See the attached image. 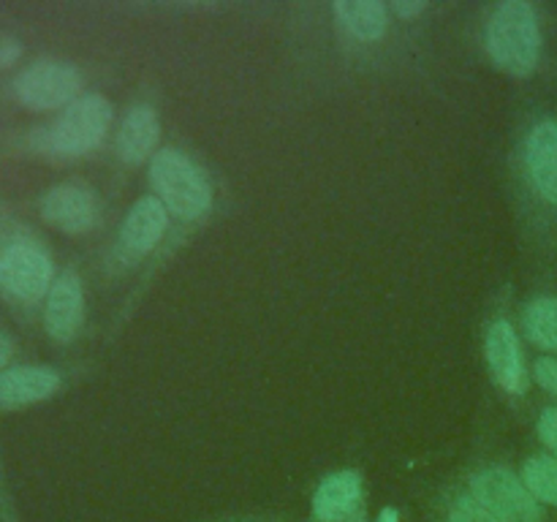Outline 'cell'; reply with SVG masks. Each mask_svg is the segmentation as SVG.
I'll return each instance as SVG.
<instances>
[{
	"instance_id": "1",
	"label": "cell",
	"mask_w": 557,
	"mask_h": 522,
	"mask_svg": "<svg viewBox=\"0 0 557 522\" xmlns=\"http://www.w3.org/2000/svg\"><path fill=\"white\" fill-rule=\"evenodd\" d=\"M487 52L498 69L511 76H528L542 58V27L536 9L525 0H506L487 22Z\"/></svg>"
},
{
	"instance_id": "2",
	"label": "cell",
	"mask_w": 557,
	"mask_h": 522,
	"mask_svg": "<svg viewBox=\"0 0 557 522\" xmlns=\"http://www.w3.org/2000/svg\"><path fill=\"white\" fill-rule=\"evenodd\" d=\"M109 120H112V103L103 96H79L74 103L63 109L49 128L38 134V147L52 156H85L96 150L107 136Z\"/></svg>"
},
{
	"instance_id": "3",
	"label": "cell",
	"mask_w": 557,
	"mask_h": 522,
	"mask_svg": "<svg viewBox=\"0 0 557 522\" xmlns=\"http://www.w3.org/2000/svg\"><path fill=\"white\" fill-rule=\"evenodd\" d=\"M150 179L163 204L180 217H199L210 210V183L180 150H161L150 161Z\"/></svg>"
},
{
	"instance_id": "4",
	"label": "cell",
	"mask_w": 557,
	"mask_h": 522,
	"mask_svg": "<svg viewBox=\"0 0 557 522\" xmlns=\"http://www.w3.org/2000/svg\"><path fill=\"white\" fill-rule=\"evenodd\" d=\"M52 283V261L33 239L16 237L0 245V291L33 302Z\"/></svg>"
},
{
	"instance_id": "5",
	"label": "cell",
	"mask_w": 557,
	"mask_h": 522,
	"mask_svg": "<svg viewBox=\"0 0 557 522\" xmlns=\"http://www.w3.org/2000/svg\"><path fill=\"white\" fill-rule=\"evenodd\" d=\"M473 498L498 522H542V504L528 493L525 482L506 468H487L471 482Z\"/></svg>"
},
{
	"instance_id": "6",
	"label": "cell",
	"mask_w": 557,
	"mask_h": 522,
	"mask_svg": "<svg viewBox=\"0 0 557 522\" xmlns=\"http://www.w3.org/2000/svg\"><path fill=\"white\" fill-rule=\"evenodd\" d=\"M82 76L79 71L63 60H38L27 65L14 79V92L25 107L36 112H49V109L69 107L76 101Z\"/></svg>"
},
{
	"instance_id": "7",
	"label": "cell",
	"mask_w": 557,
	"mask_h": 522,
	"mask_svg": "<svg viewBox=\"0 0 557 522\" xmlns=\"http://www.w3.org/2000/svg\"><path fill=\"white\" fill-rule=\"evenodd\" d=\"M525 174L533 194L557 210V120L544 117L531 125L522 147Z\"/></svg>"
},
{
	"instance_id": "8",
	"label": "cell",
	"mask_w": 557,
	"mask_h": 522,
	"mask_svg": "<svg viewBox=\"0 0 557 522\" xmlns=\"http://www.w3.org/2000/svg\"><path fill=\"white\" fill-rule=\"evenodd\" d=\"M41 215L49 226L60 228V232H87L96 223V199L82 185H54L41 199Z\"/></svg>"
},
{
	"instance_id": "9",
	"label": "cell",
	"mask_w": 557,
	"mask_h": 522,
	"mask_svg": "<svg viewBox=\"0 0 557 522\" xmlns=\"http://www.w3.org/2000/svg\"><path fill=\"white\" fill-rule=\"evenodd\" d=\"M487 362L493 370V378L511 395H522L528 386L525 359L520 351V337L515 326L506 319L495 321L487 332Z\"/></svg>"
},
{
	"instance_id": "10",
	"label": "cell",
	"mask_w": 557,
	"mask_h": 522,
	"mask_svg": "<svg viewBox=\"0 0 557 522\" xmlns=\"http://www.w3.org/2000/svg\"><path fill=\"white\" fill-rule=\"evenodd\" d=\"M166 204L156 199V196H145V199H139L131 207L128 217L120 226V248L131 259L150 253L158 245V239L163 237V232H166Z\"/></svg>"
},
{
	"instance_id": "11",
	"label": "cell",
	"mask_w": 557,
	"mask_h": 522,
	"mask_svg": "<svg viewBox=\"0 0 557 522\" xmlns=\"http://www.w3.org/2000/svg\"><path fill=\"white\" fill-rule=\"evenodd\" d=\"M82 313H85V297H82V283L74 272H63L52 283L44 308V324L54 340H71L79 332Z\"/></svg>"
},
{
	"instance_id": "12",
	"label": "cell",
	"mask_w": 557,
	"mask_h": 522,
	"mask_svg": "<svg viewBox=\"0 0 557 522\" xmlns=\"http://www.w3.org/2000/svg\"><path fill=\"white\" fill-rule=\"evenodd\" d=\"M60 375L52 368L22 364L0 373V408H22L47 400L58 391Z\"/></svg>"
},
{
	"instance_id": "13",
	"label": "cell",
	"mask_w": 557,
	"mask_h": 522,
	"mask_svg": "<svg viewBox=\"0 0 557 522\" xmlns=\"http://www.w3.org/2000/svg\"><path fill=\"white\" fill-rule=\"evenodd\" d=\"M359 495H362V482H359L357 473H335V476H330L319 489H315V517L324 522L346 520V517H351L354 509L359 506Z\"/></svg>"
},
{
	"instance_id": "14",
	"label": "cell",
	"mask_w": 557,
	"mask_h": 522,
	"mask_svg": "<svg viewBox=\"0 0 557 522\" xmlns=\"http://www.w3.org/2000/svg\"><path fill=\"white\" fill-rule=\"evenodd\" d=\"M158 134V117L150 107H134L128 112V117L123 120V128L117 134V152L123 161L139 163L145 161L147 156L156 147Z\"/></svg>"
},
{
	"instance_id": "15",
	"label": "cell",
	"mask_w": 557,
	"mask_h": 522,
	"mask_svg": "<svg viewBox=\"0 0 557 522\" xmlns=\"http://www.w3.org/2000/svg\"><path fill=\"white\" fill-rule=\"evenodd\" d=\"M335 14L362 41H375L386 30V9L375 0H337Z\"/></svg>"
},
{
	"instance_id": "16",
	"label": "cell",
	"mask_w": 557,
	"mask_h": 522,
	"mask_svg": "<svg viewBox=\"0 0 557 522\" xmlns=\"http://www.w3.org/2000/svg\"><path fill=\"white\" fill-rule=\"evenodd\" d=\"M522 326L531 343H536L544 351L557 353V294H542L531 299L522 313Z\"/></svg>"
},
{
	"instance_id": "17",
	"label": "cell",
	"mask_w": 557,
	"mask_h": 522,
	"mask_svg": "<svg viewBox=\"0 0 557 522\" xmlns=\"http://www.w3.org/2000/svg\"><path fill=\"white\" fill-rule=\"evenodd\" d=\"M522 482L542 506H557V457L533 455L522 465Z\"/></svg>"
},
{
	"instance_id": "18",
	"label": "cell",
	"mask_w": 557,
	"mask_h": 522,
	"mask_svg": "<svg viewBox=\"0 0 557 522\" xmlns=\"http://www.w3.org/2000/svg\"><path fill=\"white\" fill-rule=\"evenodd\" d=\"M449 522H498L476 498H462L460 504L451 509Z\"/></svg>"
},
{
	"instance_id": "19",
	"label": "cell",
	"mask_w": 557,
	"mask_h": 522,
	"mask_svg": "<svg viewBox=\"0 0 557 522\" xmlns=\"http://www.w3.org/2000/svg\"><path fill=\"white\" fill-rule=\"evenodd\" d=\"M536 430H539V438H542V444L549 449V455L557 457V406L544 408L542 417H539Z\"/></svg>"
},
{
	"instance_id": "20",
	"label": "cell",
	"mask_w": 557,
	"mask_h": 522,
	"mask_svg": "<svg viewBox=\"0 0 557 522\" xmlns=\"http://www.w3.org/2000/svg\"><path fill=\"white\" fill-rule=\"evenodd\" d=\"M533 375H536L542 389H547L549 395L557 397V357L536 359V364H533Z\"/></svg>"
},
{
	"instance_id": "21",
	"label": "cell",
	"mask_w": 557,
	"mask_h": 522,
	"mask_svg": "<svg viewBox=\"0 0 557 522\" xmlns=\"http://www.w3.org/2000/svg\"><path fill=\"white\" fill-rule=\"evenodd\" d=\"M22 54V44L20 38L9 36V33H0V69H9L20 60Z\"/></svg>"
},
{
	"instance_id": "22",
	"label": "cell",
	"mask_w": 557,
	"mask_h": 522,
	"mask_svg": "<svg viewBox=\"0 0 557 522\" xmlns=\"http://www.w3.org/2000/svg\"><path fill=\"white\" fill-rule=\"evenodd\" d=\"M424 9H428L424 3H400V0H397V3H392V11L400 16H417V14H422Z\"/></svg>"
},
{
	"instance_id": "23",
	"label": "cell",
	"mask_w": 557,
	"mask_h": 522,
	"mask_svg": "<svg viewBox=\"0 0 557 522\" xmlns=\"http://www.w3.org/2000/svg\"><path fill=\"white\" fill-rule=\"evenodd\" d=\"M11 351H14V346H11V340H9V337H5L3 332H0V370H3L5 364H9V359H11Z\"/></svg>"
},
{
	"instance_id": "24",
	"label": "cell",
	"mask_w": 557,
	"mask_h": 522,
	"mask_svg": "<svg viewBox=\"0 0 557 522\" xmlns=\"http://www.w3.org/2000/svg\"><path fill=\"white\" fill-rule=\"evenodd\" d=\"M392 520H395V511H386L384 520H381V522H392Z\"/></svg>"
}]
</instances>
